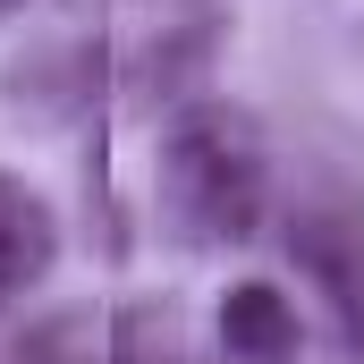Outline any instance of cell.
<instances>
[{"label":"cell","mask_w":364,"mask_h":364,"mask_svg":"<svg viewBox=\"0 0 364 364\" xmlns=\"http://www.w3.org/2000/svg\"><path fill=\"white\" fill-rule=\"evenodd\" d=\"M51 263H60V212L43 203V186L0 170V296L43 288Z\"/></svg>","instance_id":"5b68a950"},{"label":"cell","mask_w":364,"mask_h":364,"mask_svg":"<svg viewBox=\"0 0 364 364\" xmlns=\"http://www.w3.org/2000/svg\"><path fill=\"white\" fill-rule=\"evenodd\" d=\"M212 322H220V356L229 364H288L296 356V314H288V296L272 279H237Z\"/></svg>","instance_id":"8992f818"},{"label":"cell","mask_w":364,"mask_h":364,"mask_svg":"<svg viewBox=\"0 0 364 364\" xmlns=\"http://www.w3.org/2000/svg\"><path fill=\"white\" fill-rule=\"evenodd\" d=\"M288 255H296V272L331 296L348 348L364 356V212H348V203H305L288 220Z\"/></svg>","instance_id":"3957f363"},{"label":"cell","mask_w":364,"mask_h":364,"mask_svg":"<svg viewBox=\"0 0 364 364\" xmlns=\"http://www.w3.org/2000/svg\"><path fill=\"white\" fill-rule=\"evenodd\" d=\"M17 364H110V331H93V322H51V331L26 339Z\"/></svg>","instance_id":"ba28073f"},{"label":"cell","mask_w":364,"mask_h":364,"mask_svg":"<svg viewBox=\"0 0 364 364\" xmlns=\"http://www.w3.org/2000/svg\"><path fill=\"white\" fill-rule=\"evenodd\" d=\"M237 9L229 0H119L110 9V85L127 102H195V85L212 77L220 43H229Z\"/></svg>","instance_id":"7a4b0ae2"},{"label":"cell","mask_w":364,"mask_h":364,"mask_svg":"<svg viewBox=\"0 0 364 364\" xmlns=\"http://www.w3.org/2000/svg\"><path fill=\"white\" fill-rule=\"evenodd\" d=\"M0 9H17V0H0Z\"/></svg>","instance_id":"9c48e42d"},{"label":"cell","mask_w":364,"mask_h":364,"mask_svg":"<svg viewBox=\"0 0 364 364\" xmlns=\"http://www.w3.org/2000/svg\"><path fill=\"white\" fill-rule=\"evenodd\" d=\"M110 77V60L93 51L85 34H51V43H34L26 60H9V119H26V127H60V119H77L93 102V85Z\"/></svg>","instance_id":"277c9868"},{"label":"cell","mask_w":364,"mask_h":364,"mask_svg":"<svg viewBox=\"0 0 364 364\" xmlns=\"http://www.w3.org/2000/svg\"><path fill=\"white\" fill-rule=\"evenodd\" d=\"M153 203L161 229L186 255H229L263 229L272 203V144L263 119L237 110L229 93H195L161 127V161H153Z\"/></svg>","instance_id":"6da1fadb"},{"label":"cell","mask_w":364,"mask_h":364,"mask_svg":"<svg viewBox=\"0 0 364 364\" xmlns=\"http://www.w3.org/2000/svg\"><path fill=\"white\" fill-rule=\"evenodd\" d=\"M110 364H203L170 305H127L110 322Z\"/></svg>","instance_id":"52a82bcc"}]
</instances>
